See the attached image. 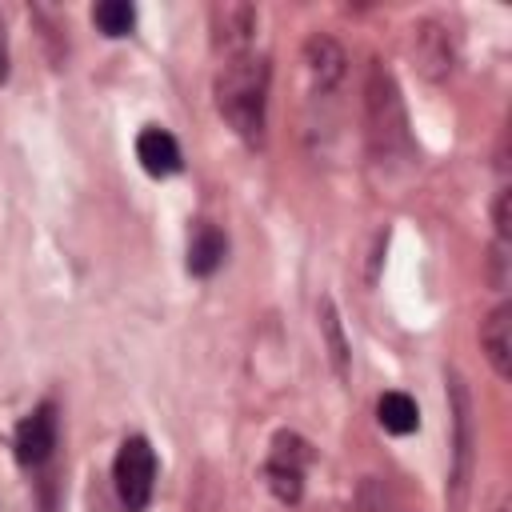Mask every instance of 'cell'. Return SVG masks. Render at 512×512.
I'll use <instances>...</instances> for the list:
<instances>
[{"label": "cell", "instance_id": "6da1fadb", "mask_svg": "<svg viewBox=\"0 0 512 512\" xmlns=\"http://www.w3.org/2000/svg\"><path fill=\"white\" fill-rule=\"evenodd\" d=\"M268 84H272V64L268 56L256 52H240L228 56L216 72V108L224 116V124L244 140V144H260L264 140V124H268Z\"/></svg>", "mask_w": 512, "mask_h": 512}, {"label": "cell", "instance_id": "7a4b0ae2", "mask_svg": "<svg viewBox=\"0 0 512 512\" xmlns=\"http://www.w3.org/2000/svg\"><path fill=\"white\" fill-rule=\"evenodd\" d=\"M364 116H368V144L380 160L408 156V148H412L408 112H404L396 76L380 60H372L368 80H364Z\"/></svg>", "mask_w": 512, "mask_h": 512}, {"label": "cell", "instance_id": "3957f363", "mask_svg": "<svg viewBox=\"0 0 512 512\" xmlns=\"http://www.w3.org/2000/svg\"><path fill=\"white\" fill-rule=\"evenodd\" d=\"M112 480H116V496L128 512H144L152 500V484H156V452L144 436H128L112 460Z\"/></svg>", "mask_w": 512, "mask_h": 512}, {"label": "cell", "instance_id": "277c9868", "mask_svg": "<svg viewBox=\"0 0 512 512\" xmlns=\"http://www.w3.org/2000/svg\"><path fill=\"white\" fill-rule=\"evenodd\" d=\"M448 396H452V424H456V448H452V476H448V504L460 512L468 500L472 480V400L460 380V372H448Z\"/></svg>", "mask_w": 512, "mask_h": 512}, {"label": "cell", "instance_id": "5b68a950", "mask_svg": "<svg viewBox=\"0 0 512 512\" xmlns=\"http://www.w3.org/2000/svg\"><path fill=\"white\" fill-rule=\"evenodd\" d=\"M308 456L312 452H308V444L296 432H276L272 452H268V464H264V480H268V488H272L276 500H284V504H296L300 500Z\"/></svg>", "mask_w": 512, "mask_h": 512}, {"label": "cell", "instance_id": "8992f818", "mask_svg": "<svg viewBox=\"0 0 512 512\" xmlns=\"http://www.w3.org/2000/svg\"><path fill=\"white\" fill-rule=\"evenodd\" d=\"M256 24H260V12L244 0H216L208 8V28H212V48L224 52V56H240V52H252V40H256Z\"/></svg>", "mask_w": 512, "mask_h": 512}, {"label": "cell", "instance_id": "52a82bcc", "mask_svg": "<svg viewBox=\"0 0 512 512\" xmlns=\"http://www.w3.org/2000/svg\"><path fill=\"white\" fill-rule=\"evenodd\" d=\"M412 52L428 80H448L456 68V32L448 20L428 16L412 28Z\"/></svg>", "mask_w": 512, "mask_h": 512}, {"label": "cell", "instance_id": "ba28073f", "mask_svg": "<svg viewBox=\"0 0 512 512\" xmlns=\"http://www.w3.org/2000/svg\"><path fill=\"white\" fill-rule=\"evenodd\" d=\"M12 444H16V460H20V464L40 468V464L52 456V448H56V408H52V404L32 408V412L16 424Z\"/></svg>", "mask_w": 512, "mask_h": 512}, {"label": "cell", "instance_id": "9c48e42d", "mask_svg": "<svg viewBox=\"0 0 512 512\" xmlns=\"http://www.w3.org/2000/svg\"><path fill=\"white\" fill-rule=\"evenodd\" d=\"M304 68H308L316 92H336L340 80H344V72H348V56H344V48L332 36L312 32L304 40Z\"/></svg>", "mask_w": 512, "mask_h": 512}, {"label": "cell", "instance_id": "30bf717a", "mask_svg": "<svg viewBox=\"0 0 512 512\" xmlns=\"http://www.w3.org/2000/svg\"><path fill=\"white\" fill-rule=\"evenodd\" d=\"M480 348L500 380L512 376V304H496L480 324Z\"/></svg>", "mask_w": 512, "mask_h": 512}, {"label": "cell", "instance_id": "8fae6325", "mask_svg": "<svg viewBox=\"0 0 512 512\" xmlns=\"http://www.w3.org/2000/svg\"><path fill=\"white\" fill-rule=\"evenodd\" d=\"M136 160L144 164L148 176H172V172L184 168V156H180L176 136L164 132V128H156V124L136 136Z\"/></svg>", "mask_w": 512, "mask_h": 512}, {"label": "cell", "instance_id": "7c38bea8", "mask_svg": "<svg viewBox=\"0 0 512 512\" xmlns=\"http://www.w3.org/2000/svg\"><path fill=\"white\" fill-rule=\"evenodd\" d=\"M376 420L392 436H408L420 428V412H416V400L408 392H384L376 404Z\"/></svg>", "mask_w": 512, "mask_h": 512}, {"label": "cell", "instance_id": "4fadbf2b", "mask_svg": "<svg viewBox=\"0 0 512 512\" xmlns=\"http://www.w3.org/2000/svg\"><path fill=\"white\" fill-rule=\"evenodd\" d=\"M224 252H228V244H224V236H220L212 224L196 228V236H192V244H188V272L212 276V272L224 264Z\"/></svg>", "mask_w": 512, "mask_h": 512}, {"label": "cell", "instance_id": "5bb4252c", "mask_svg": "<svg viewBox=\"0 0 512 512\" xmlns=\"http://www.w3.org/2000/svg\"><path fill=\"white\" fill-rule=\"evenodd\" d=\"M92 24L104 32V36H128L132 24H136V8L124 4V0H104L92 8Z\"/></svg>", "mask_w": 512, "mask_h": 512}, {"label": "cell", "instance_id": "9a60e30c", "mask_svg": "<svg viewBox=\"0 0 512 512\" xmlns=\"http://www.w3.org/2000/svg\"><path fill=\"white\" fill-rule=\"evenodd\" d=\"M320 328L328 336V352H332V368L336 376H348V344H344V332H340V316H336V304L324 296L320 300Z\"/></svg>", "mask_w": 512, "mask_h": 512}, {"label": "cell", "instance_id": "2e32d148", "mask_svg": "<svg viewBox=\"0 0 512 512\" xmlns=\"http://www.w3.org/2000/svg\"><path fill=\"white\" fill-rule=\"evenodd\" d=\"M508 200H512V188H500L496 200H492V224H496V240H508L512 244V224H508Z\"/></svg>", "mask_w": 512, "mask_h": 512}]
</instances>
